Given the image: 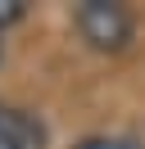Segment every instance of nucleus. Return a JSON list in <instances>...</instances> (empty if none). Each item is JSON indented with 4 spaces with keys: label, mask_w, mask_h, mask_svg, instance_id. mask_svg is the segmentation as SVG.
<instances>
[{
    "label": "nucleus",
    "mask_w": 145,
    "mask_h": 149,
    "mask_svg": "<svg viewBox=\"0 0 145 149\" xmlns=\"http://www.w3.org/2000/svg\"><path fill=\"white\" fill-rule=\"evenodd\" d=\"M72 27H77L82 45L95 54H122L136 41V14L118 0H82L72 9Z\"/></svg>",
    "instance_id": "1"
},
{
    "label": "nucleus",
    "mask_w": 145,
    "mask_h": 149,
    "mask_svg": "<svg viewBox=\"0 0 145 149\" xmlns=\"http://www.w3.org/2000/svg\"><path fill=\"white\" fill-rule=\"evenodd\" d=\"M0 149H50V131L32 109L0 100Z\"/></svg>",
    "instance_id": "2"
},
{
    "label": "nucleus",
    "mask_w": 145,
    "mask_h": 149,
    "mask_svg": "<svg viewBox=\"0 0 145 149\" xmlns=\"http://www.w3.org/2000/svg\"><path fill=\"white\" fill-rule=\"evenodd\" d=\"M72 149H141V140H132V136H109V131H100V136H82Z\"/></svg>",
    "instance_id": "3"
},
{
    "label": "nucleus",
    "mask_w": 145,
    "mask_h": 149,
    "mask_svg": "<svg viewBox=\"0 0 145 149\" xmlns=\"http://www.w3.org/2000/svg\"><path fill=\"white\" fill-rule=\"evenodd\" d=\"M23 14H27L23 0H0V63H5V32L14 23H23Z\"/></svg>",
    "instance_id": "4"
}]
</instances>
